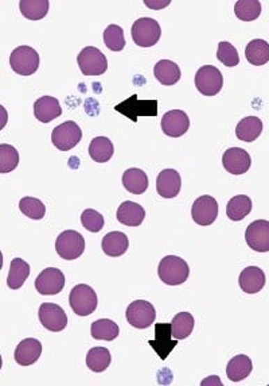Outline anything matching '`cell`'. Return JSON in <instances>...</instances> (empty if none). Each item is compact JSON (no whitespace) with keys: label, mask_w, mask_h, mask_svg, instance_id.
I'll use <instances>...</instances> for the list:
<instances>
[{"label":"cell","mask_w":269,"mask_h":386,"mask_svg":"<svg viewBox=\"0 0 269 386\" xmlns=\"http://www.w3.org/2000/svg\"><path fill=\"white\" fill-rule=\"evenodd\" d=\"M157 274L162 283L175 286L187 281L190 267L183 258H179L176 255H167L162 258V261L159 262Z\"/></svg>","instance_id":"1"},{"label":"cell","mask_w":269,"mask_h":386,"mask_svg":"<svg viewBox=\"0 0 269 386\" xmlns=\"http://www.w3.org/2000/svg\"><path fill=\"white\" fill-rule=\"evenodd\" d=\"M69 304L78 316H89L97 309L98 299L92 286L76 285L69 296Z\"/></svg>","instance_id":"2"},{"label":"cell","mask_w":269,"mask_h":386,"mask_svg":"<svg viewBox=\"0 0 269 386\" xmlns=\"http://www.w3.org/2000/svg\"><path fill=\"white\" fill-rule=\"evenodd\" d=\"M56 251L62 260H77L85 251V239L78 231L66 230L58 235Z\"/></svg>","instance_id":"3"},{"label":"cell","mask_w":269,"mask_h":386,"mask_svg":"<svg viewBox=\"0 0 269 386\" xmlns=\"http://www.w3.org/2000/svg\"><path fill=\"white\" fill-rule=\"evenodd\" d=\"M11 69L20 76H31L39 68V54L31 46H20L10 56Z\"/></svg>","instance_id":"4"},{"label":"cell","mask_w":269,"mask_h":386,"mask_svg":"<svg viewBox=\"0 0 269 386\" xmlns=\"http://www.w3.org/2000/svg\"><path fill=\"white\" fill-rule=\"evenodd\" d=\"M77 62L82 75L85 76H100L108 69V61L104 53L93 46L84 47L78 54Z\"/></svg>","instance_id":"5"},{"label":"cell","mask_w":269,"mask_h":386,"mask_svg":"<svg viewBox=\"0 0 269 386\" xmlns=\"http://www.w3.org/2000/svg\"><path fill=\"white\" fill-rule=\"evenodd\" d=\"M115 110L132 122H137L141 117L157 115V101H140L137 95H132L130 99L117 104Z\"/></svg>","instance_id":"6"},{"label":"cell","mask_w":269,"mask_h":386,"mask_svg":"<svg viewBox=\"0 0 269 386\" xmlns=\"http://www.w3.org/2000/svg\"><path fill=\"white\" fill-rule=\"evenodd\" d=\"M224 85V77L218 68L213 65H205L198 69L195 75V87L205 96H215L221 92Z\"/></svg>","instance_id":"7"},{"label":"cell","mask_w":269,"mask_h":386,"mask_svg":"<svg viewBox=\"0 0 269 386\" xmlns=\"http://www.w3.org/2000/svg\"><path fill=\"white\" fill-rule=\"evenodd\" d=\"M162 36V29L153 18H140L132 26V38L137 46L151 47L156 45Z\"/></svg>","instance_id":"8"},{"label":"cell","mask_w":269,"mask_h":386,"mask_svg":"<svg viewBox=\"0 0 269 386\" xmlns=\"http://www.w3.org/2000/svg\"><path fill=\"white\" fill-rule=\"evenodd\" d=\"M82 138V131L73 121L62 123L52 133V142L61 151H68L76 147Z\"/></svg>","instance_id":"9"},{"label":"cell","mask_w":269,"mask_h":386,"mask_svg":"<svg viewBox=\"0 0 269 386\" xmlns=\"http://www.w3.org/2000/svg\"><path fill=\"white\" fill-rule=\"evenodd\" d=\"M125 316L128 323L134 328L146 329L154 323L156 319V311L151 303L144 300H136L128 305Z\"/></svg>","instance_id":"10"},{"label":"cell","mask_w":269,"mask_h":386,"mask_svg":"<svg viewBox=\"0 0 269 386\" xmlns=\"http://www.w3.org/2000/svg\"><path fill=\"white\" fill-rule=\"evenodd\" d=\"M39 322L46 329L52 332H61L68 325V315L59 306L54 303H43L39 306Z\"/></svg>","instance_id":"11"},{"label":"cell","mask_w":269,"mask_h":386,"mask_svg":"<svg viewBox=\"0 0 269 386\" xmlns=\"http://www.w3.org/2000/svg\"><path fill=\"white\" fill-rule=\"evenodd\" d=\"M65 276L56 267H47L39 273L36 280V289L43 296H54L65 288Z\"/></svg>","instance_id":"12"},{"label":"cell","mask_w":269,"mask_h":386,"mask_svg":"<svg viewBox=\"0 0 269 386\" xmlns=\"http://www.w3.org/2000/svg\"><path fill=\"white\" fill-rule=\"evenodd\" d=\"M218 216V203L217 200L209 196H201L198 198L192 207V221L199 225H210L215 222Z\"/></svg>","instance_id":"13"},{"label":"cell","mask_w":269,"mask_h":386,"mask_svg":"<svg viewBox=\"0 0 269 386\" xmlns=\"http://www.w3.org/2000/svg\"><path fill=\"white\" fill-rule=\"evenodd\" d=\"M160 126L167 137L179 138L183 137L190 128V119L185 111L173 110L163 115Z\"/></svg>","instance_id":"14"},{"label":"cell","mask_w":269,"mask_h":386,"mask_svg":"<svg viewBox=\"0 0 269 386\" xmlns=\"http://www.w3.org/2000/svg\"><path fill=\"white\" fill-rule=\"evenodd\" d=\"M245 241L253 251L267 253L269 251V222L254 221L245 231Z\"/></svg>","instance_id":"15"},{"label":"cell","mask_w":269,"mask_h":386,"mask_svg":"<svg viewBox=\"0 0 269 386\" xmlns=\"http://www.w3.org/2000/svg\"><path fill=\"white\" fill-rule=\"evenodd\" d=\"M222 165L231 175L240 176L249 170L252 160L247 150L241 147H231L222 156Z\"/></svg>","instance_id":"16"},{"label":"cell","mask_w":269,"mask_h":386,"mask_svg":"<svg viewBox=\"0 0 269 386\" xmlns=\"http://www.w3.org/2000/svg\"><path fill=\"white\" fill-rule=\"evenodd\" d=\"M182 188L180 175L175 169H164L156 179V191L164 199H174Z\"/></svg>","instance_id":"17"},{"label":"cell","mask_w":269,"mask_h":386,"mask_svg":"<svg viewBox=\"0 0 269 386\" xmlns=\"http://www.w3.org/2000/svg\"><path fill=\"white\" fill-rule=\"evenodd\" d=\"M173 331H171V323L170 325H155V339L150 341V345L156 351L159 358L164 361L170 352L173 351L174 347L178 345L176 339L173 341Z\"/></svg>","instance_id":"18"},{"label":"cell","mask_w":269,"mask_h":386,"mask_svg":"<svg viewBox=\"0 0 269 386\" xmlns=\"http://www.w3.org/2000/svg\"><path fill=\"white\" fill-rule=\"evenodd\" d=\"M266 283H267L266 273L263 272V269L257 266H248L241 272L238 279L241 290L248 295L259 293L266 286Z\"/></svg>","instance_id":"19"},{"label":"cell","mask_w":269,"mask_h":386,"mask_svg":"<svg viewBox=\"0 0 269 386\" xmlns=\"http://www.w3.org/2000/svg\"><path fill=\"white\" fill-rule=\"evenodd\" d=\"M42 354V345L38 339L27 338L17 346L14 358L20 366H31L36 364Z\"/></svg>","instance_id":"20"},{"label":"cell","mask_w":269,"mask_h":386,"mask_svg":"<svg viewBox=\"0 0 269 386\" xmlns=\"http://www.w3.org/2000/svg\"><path fill=\"white\" fill-rule=\"evenodd\" d=\"M34 115L39 122L50 123L62 115V108L56 98L42 96L34 103Z\"/></svg>","instance_id":"21"},{"label":"cell","mask_w":269,"mask_h":386,"mask_svg":"<svg viewBox=\"0 0 269 386\" xmlns=\"http://www.w3.org/2000/svg\"><path fill=\"white\" fill-rule=\"evenodd\" d=\"M117 221L128 227H137L143 223L146 218V211L140 204L134 202H124L120 204L116 215Z\"/></svg>","instance_id":"22"},{"label":"cell","mask_w":269,"mask_h":386,"mask_svg":"<svg viewBox=\"0 0 269 386\" xmlns=\"http://www.w3.org/2000/svg\"><path fill=\"white\" fill-rule=\"evenodd\" d=\"M128 246H130L128 237L124 232H120V231L108 232L102 238V242H101L102 251L108 257H114V258L121 257L123 254H125L127 250H128Z\"/></svg>","instance_id":"23"},{"label":"cell","mask_w":269,"mask_h":386,"mask_svg":"<svg viewBox=\"0 0 269 386\" xmlns=\"http://www.w3.org/2000/svg\"><path fill=\"white\" fill-rule=\"evenodd\" d=\"M263 133V122L257 117H247L237 123L236 135L243 142H253Z\"/></svg>","instance_id":"24"},{"label":"cell","mask_w":269,"mask_h":386,"mask_svg":"<svg viewBox=\"0 0 269 386\" xmlns=\"http://www.w3.org/2000/svg\"><path fill=\"white\" fill-rule=\"evenodd\" d=\"M123 185L130 193L141 195L148 188V176L141 169L130 168L123 175Z\"/></svg>","instance_id":"25"},{"label":"cell","mask_w":269,"mask_h":386,"mask_svg":"<svg viewBox=\"0 0 269 386\" xmlns=\"http://www.w3.org/2000/svg\"><path fill=\"white\" fill-rule=\"evenodd\" d=\"M154 75L156 80L162 85L171 87L180 80L182 72L178 64L170 60H160L155 65Z\"/></svg>","instance_id":"26"},{"label":"cell","mask_w":269,"mask_h":386,"mask_svg":"<svg viewBox=\"0 0 269 386\" xmlns=\"http://www.w3.org/2000/svg\"><path fill=\"white\" fill-rule=\"evenodd\" d=\"M253 370V364L248 355H236L231 358L229 364L226 366V376L233 383H238L249 377Z\"/></svg>","instance_id":"27"},{"label":"cell","mask_w":269,"mask_h":386,"mask_svg":"<svg viewBox=\"0 0 269 386\" xmlns=\"http://www.w3.org/2000/svg\"><path fill=\"white\" fill-rule=\"evenodd\" d=\"M115 153V147L107 137H96L89 144V156L97 163H108Z\"/></svg>","instance_id":"28"},{"label":"cell","mask_w":269,"mask_h":386,"mask_svg":"<svg viewBox=\"0 0 269 386\" xmlns=\"http://www.w3.org/2000/svg\"><path fill=\"white\" fill-rule=\"evenodd\" d=\"M30 265L22 258H14L10 264V272L7 277V285L13 290H17L23 286L30 276Z\"/></svg>","instance_id":"29"},{"label":"cell","mask_w":269,"mask_h":386,"mask_svg":"<svg viewBox=\"0 0 269 386\" xmlns=\"http://www.w3.org/2000/svg\"><path fill=\"white\" fill-rule=\"evenodd\" d=\"M252 211V200L247 195H238L229 200L226 205V215L233 222H240L245 219Z\"/></svg>","instance_id":"30"},{"label":"cell","mask_w":269,"mask_h":386,"mask_svg":"<svg viewBox=\"0 0 269 386\" xmlns=\"http://www.w3.org/2000/svg\"><path fill=\"white\" fill-rule=\"evenodd\" d=\"M245 57L252 65L261 66L269 61V43L264 40H252L245 47Z\"/></svg>","instance_id":"31"},{"label":"cell","mask_w":269,"mask_h":386,"mask_svg":"<svg viewBox=\"0 0 269 386\" xmlns=\"http://www.w3.org/2000/svg\"><path fill=\"white\" fill-rule=\"evenodd\" d=\"M49 0H22L20 10L22 15L29 21H39L49 13Z\"/></svg>","instance_id":"32"},{"label":"cell","mask_w":269,"mask_h":386,"mask_svg":"<svg viewBox=\"0 0 269 386\" xmlns=\"http://www.w3.org/2000/svg\"><path fill=\"white\" fill-rule=\"evenodd\" d=\"M112 357L108 348L105 347H93L88 351L86 366L95 373H102L111 365Z\"/></svg>","instance_id":"33"},{"label":"cell","mask_w":269,"mask_h":386,"mask_svg":"<svg viewBox=\"0 0 269 386\" xmlns=\"http://www.w3.org/2000/svg\"><path fill=\"white\" fill-rule=\"evenodd\" d=\"M194 325H195V320H194L192 313L179 312L178 315H175L173 322H171L174 339L182 341V339L189 338L194 329Z\"/></svg>","instance_id":"34"},{"label":"cell","mask_w":269,"mask_h":386,"mask_svg":"<svg viewBox=\"0 0 269 386\" xmlns=\"http://www.w3.org/2000/svg\"><path fill=\"white\" fill-rule=\"evenodd\" d=\"M91 334L96 341H115L120 334V328L111 319H98L92 323Z\"/></svg>","instance_id":"35"},{"label":"cell","mask_w":269,"mask_h":386,"mask_svg":"<svg viewBox=\"0 0 269 386\" xmlns=\"http://www.w3.org/2000/svg\"><path fill=\"white\" fill-rule=\"evenodd\" d=\"M234 14L240 21H254L261 14V3L259 0H240L234 6Z\"/></svg>","instance_id":"36"},{"label":"cell","mask_w":269,"mask_h":386,"mask_svg":"<svg viewBox=\"0 0 269 386\" xmlns=\"http://www.w3.org/2000/svg\"><path fill=\"white\" fill-rule=\"evenodd\" d=\"M20 165L18 150L7 143L0 144V173L6 175L17 169Z\"/></svg>","instance_id":"37"},{"label":"cell","mask_w":269,"mask_h":386,"mask_svg":"<svg viewBox=\"0 0 269 386\" xmlns=\"http://www.w3.org/2000/svg\"><path fill=\"white\" fill-rule=\"evenodd\" d=\"M104 43L112 52H121L125 47L124 30L117 24H109L104 30Z\"/></svg>","instance_id":"38"},{"label":"cell","mask_w":269,"mask_h":386,"mask_svg":"<svg viewBox=\"0 0 269 386\" xmlns=\"http://www.w3.org/2000/svg\"><path fill=\"white\" fill-rule=\"evenodd\" d=\"M20 209L23 215L30 219L40 221L46 214V207L37 198H23L20 202Z\"/></svg>","instance_id":"39"},{"label":"cell","mask_w":269,"mask_h":386,"mask_svg":"<svg viewBox=\"0 0 269 386\" xmlns=\"http://www.w3.org/2000/svg\"><path fill=\"white\" fill-rule=\"evenodd\" d=\"M217 59L218 61L222 62L225 66L233 68L240 64V56L237 49L231 45V42L222 41L218 43L217 50Z\"/></svg>","instance_id":"40"},{"label":"cell","mask_w":269,"mask_h":386,"mask_svg":"<svg viewBox=\"0 0 269 386\" xmlns=\"http://www.w3.org/2000/svg\"><path fill=\"white\" fill-rule=\"evenodd\" d=\"M81 223L82 227L91 232H100L102 228H104V216L97 212L96 209H85L81 215Z\"/></svg>","instance_id":"41"},{"label":"cell","mask_w":269,"mask_h":386,"mask_svg":"<svg viewBox=\"0 0 269 386\" xmlns=\"http://www.w3.org/2000/svg\"><path fill=\"white\" fill-rule=\"evenodd\" d=\"M146 4L148 7H154L155 10H160L163 8L164 6H169L170 1H146Z\"/></svg>","instance_id":"42"}]
</instances>
